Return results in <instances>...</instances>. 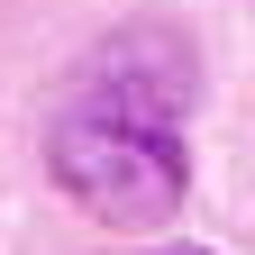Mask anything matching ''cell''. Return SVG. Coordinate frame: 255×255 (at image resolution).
<instances>
[{"mask_svg":"<svg viewBox=\"0 0 255 255\" xmlns=\"http://www.w3.org/2000/svg\"><path fill=\"white\" fill-rule=\"evenodd\" d=\"M191 101H201V64L182 27H110L46 110V173L73 210L110 228H164L191 191Z\"/></svg>","mask_w":255,"mask_h":255,"instance_id":"obj_1","label":"cell"},{"mask_svg":"<svg viewBox=\"0 0 255 255\" xmlns=\"http://www.w3.org/2000/svg\"><path fill=\"white\" fill-rule=\"evenodd\" d=\"M173 255H201V246H173Z\"/></svg>","mask_w":255,"mask_h":255,"instance_id":"obj_2","label":"cell"}]
</instances>
